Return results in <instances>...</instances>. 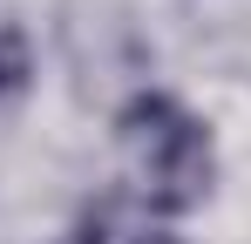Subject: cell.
<instances>
[{
	"label": "cell",
	"instance_id": "cell-1",
	"mask_svg": "<svg viewBox=\"0 0 251 244\" xmlns=\"http://www.w3.org/2000/svg\"><path fill=\"white\" fill-rule=\"evenodd\" d=\"M116 136H123L136 176H143V197L156 203L163 217H183V210H197L210 197V170H217L210 129L176 95H156V88L129 95L123 116H116Z\"/></svg>",
	"mask_w": 251,
	"mask_h": 244
},
{
	"label": "cell",
	"instance_id": "cell-2",
	"mask_svg": "<svg viewBox=\"0 0 251 244\" xmlns=\"http://www.w3.org/2000/svg\"><path fill=\"white\" fill-rule=\"evenodd\" d=\"M34 75V54H27V34L21 27H0V102L7 95H21Z\"/></svg>",
	"mask_w": 251,
	"mask_h": 244
},
{
	"label": "cell",
	"instance_id": "cell-3",
	"mask_svg": "<svg viewBox=\"0 0 251 244\" xmlns=\"http://www.w3.org/2000/svg\"><path fill=\"white\" fill-rule=\"evenodd\" d=\"M129 244H183V238H176V231H136Z\"/></svg>",
	"mask_w": 251,
	"mask_h": 244
}]
</instances>
